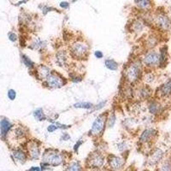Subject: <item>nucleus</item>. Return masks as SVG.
Here are the masks:
<instances>
[{
    "instance_id": "nucleus-12",
    "label": "nucleus",
    "mask_w": 171,
    "mask_h": 171,
    "mask_svg": "<svg viewBox=\"0 0 171 171\" xmlns=\"http://www.w3.org/2000/svg\"><path fill=\"white\" fill-rule=\"evenodd\" d=\"M156 131L152 128H149V129L145 130L144 132L142 133V134L140 135V140L142 143H145V142H148L152 139V137L155 135Z\"/></svg>"
},
{
    "instance_id": "nucleus-21",
    "label": "nucleus",
    "mask_w": 171,
    "mask_h": 171,
    "mask_svg": "<svg viewBox=\"0 0 171 171\" xmlns=\"http://www.w3.org/2000/svg\"><path fill=\"white\" fill-rule=\"evenodd\" d=\"M135 3L142 10H148L151 7V0H135Z\"/></svg>"
},
{
    "instance_id": "nucleus-13",
    "label": "nucleus",
    "mask_w": 171,
    "mask_h": 171,
    "mask_svg": "<svg viewBox=\"0 0 171 171\" xmlns=\"http://www.w3.org/2000/svg\"><path fill=\"white\" fill-rule=\"evenodd\" d=\"M56 60L58 66H65L68 63V55L64 51H58L56 56Z\"/></svg>"
},
{
    "instance_id": "nucleus-24",
    "label": "nucleus",
    "mask_w": 171,
    "mask_h": 171,
    "mask_svg": "<svg viewBox=\"0 0 171 171\" xmlns=\"http://www.w3.org/2000/svg\"><path fill=\"white\" fill-rule=\"evenodd\" d=\"M140 96L142 99H147L151 95V92L147 88H143L140 90Z\"/></svg>"
},
{
    "instance_id": "nucleus-15",
    "label": "nucleus",
    "mask_w": 171,
    "mask_h": 171,
    "mask_svg": "<svg viewBox=\"0 0 171 171\" xmlns=\"http://www.w3.org/2000/svg\"><path fill=\"white\" fill-rule=\"evenodd\" d=\"M13 157H15V160L19 161L21 163H24L26 161L27 156H26V153L23 152L22 150L21 149H17L13 152Z\"/></svg>"
},
{
    "instance_id": "nucleus-26",
    "label": "nucleus",
    "mask_w": 171,
    "mask_h": 171,
    "mask_svg": "<svg viewBox=\"0 0 171 171\" xmlns=\"http://www.w3.org/2000/svg\"><path fill=\"white\" fill-rule=\"evenodd\" d=\"M22 62L23 63L25 64V66L26 67H27V68H33L34 67V62L31 60L29 57H27V56H25V55H22Z\"/></svg>"
},
{
    "instance_id": "nucleus-1",
    "label": "nucleus",
    "mask_w": 171,
    "mask_h": 171,
    "mask_svg": "<svg viewBox=\"0 0 171 171\" xmlns=\"http://www.w3.org/2000/svg\"><path fill=\"white\" fill-rule=\"evenodd\" d=\"M43 163L47 165L57 166L63 163V157L56 150H47L43 155Z\"/></svg>"
},
{
    "instance_id": "nucleus-8",
    "label": "nucleus",
    "mask_w": 171,
    "mask_h": 171,
    "mask_svg": "<svg viewBox=\"0 0 171 171\" xmlns=\"http://www.w3.org/2000/svg\"><path fill=\"white\" fill-rule=\"evenodd\" d=\"M104 163V157L99 154V153H95V154H92V156L90 158L89 161V164L91 167L94 168H100L102 167Z\"/></svg>"
},
{
    "instance_id": "nucleus-35",
    "label": "nucleus",
    "mask_w": 171,
    "mask_h": 171,
    "mask_svg": "<svg viewBox=\"0 0 171 171\" xmlns=\"http://www.w3.org/2000/svg\"><path fill=\"white\" fill-rule=\"evenodd\" d=\"M81 144H82V140H79L77 143H75V145H74V150H75V152H77L78 149H79V147H80Z\"/></svg>"
},
{
    "instance_id": "nucleus-23",
    "label": "nucleus",
    "mask_w": 171,
    "mask_h": 171,
    "mask_svg": "<svg viewBox=\"0 0 171 171\" xmlns=\"http://www.w3.org/2000/svg\"><path fill=\"white\" fill-rule=\"evenodd\" d=\"M168 55H167V48L164 47L161 49V54L159 56V63L161 65L164 64L165 62L167 61Z\"/></svg>"
},
{
    "instance_id": "nucleus-18",
    "label": "nucleus",
    "mask_w": 171,
    "mask_h": 171,
    "mask_svg": "<svg viewBox=\"0 0 171 171\" xmlns=\"http://www.w3.org/2000/svg\"><path fill=\"white\" fill-rule=\"evenodd\" d=\"M34 118L37 120V121H39V122H42V121H45L46 120V116L44 111L42 110V108H39L36 110L34 111Z\"/></svg>"
},
{
    "instance_id": "nucleus-5",
    "label": "nucleus",
    "mask_w": 171,
    "mask_h": 171,
    "mask_svg": "<svg viewBox=\"0 0 171 171\" xmlns=\"http://www.w3.org/2000/svg\"><path fill=\"white\" fill-rule=\"evenodd\" d=\"M88 50H89V47H88V44L84 42L78 41L75 43L71 47V53L76 58H83L87 56Z\"/></svg>"
},
{
    "instance_id": "nucleus-4",
    "label": "nucleus",
    "mask_w": 171,
    "mask_h": 171,
    "mask_svg": "<svg viewBox=\"0 0 171 171\" xmlns=\"http://www.w3.org/2000/svg\"><path fill=\"white\" fill-rule=\"evenodd\" d=\"M46 86L50 88H59L65 85V80L57 73H51L46 80Z\"/></svg>"
},
{
    "instance_id": "nucleus-38",
    "label": "nucleus",
    "mask_w": 171,
    "mask_h": 171,
    "mask_svg": "<svg viewBox=\"0 0 171 171\" xmlns=\"http://www.w3.org/2000/svg\"><path fill=\"white\" fill-rule=\"evenodd\" d=\"M80 80H81V78L79 77V76H78V77H74V78L72 79L73 82H79V81H80Z\"/></svg>"
},
{
    "instance_id": "nucleus-25",
    "label": "nucleus",
    "mask_w": 171,
    "mask_h": 171,
    "mask_svg": "<svg viewBox=\"0 0 171 171\" xmlns=\"http://www.w3.org/2000/svg\"><path fill=\"white\" fill-rule=\"evenodd\" d=\"M65 171H80V165L77 162H74L70 164Z\"/></svg>"
},
{
    "instance_id": "nucleus-11",
    "label": "nucleus",
    "mask_w": 171,
    "mask_h": 171,
    "mask_svg": "<svg viewBox=\"0 0 171 171\" xmlns=\"http://www.w3.org/2000/svg\"><path fill=\"white\" fill-rule=\"evenodd\" d=\"M12 124L7 119H2L0 122V129H1V136L5 138L10 130L11 129Z\"/></svg>"
},
{
    "instance_id": "nucleus-30",
    "label": "nucleus",
    "mask_w": 171,
    "mask_h": 171,
    "mask_svg": "<svg viewBox=\"0 0 171 171\" xmlns=\"http://www.w3.org/2000/svg\"><path fill=\"white\" fill-rule=\"evenodd\" d=\"M57 129V127L56 124H51L47 127V131L49 132V133H53L55 132L56 130Z\"/></svg>"
},
{
    "instance_id": "nucleus-20",
    "label": "nucleus",
    "mask_w": 171,
    "mask_h": 171,
    "mask_svg": "<svg viewBox=\"0 0 171 171\" xmlns=\"http://www.w3.org/2000/svg\"><path fill=\"white\" fill-rule=\"evenodd\" d=\"M74 107L76 109H85V110H90L93 108V104L89 102H80L76 103L74 104Z\"/></svg>"
},
{
    "instance_id": "nucleus-28",
    "label": "nucleus",
    "mask_w": 171,
    "mask_h": 171,
    "mask_svg": "<svg viewBox=\"0 0 171 171\" xmlns=\"http://www.w3.org/2000/svg\"><path fill=\"white\" fill-rule=\"evenodd\" d=\"M8 97H9V99H10V100H14L15 99V97H16V92H15V90H13V89L9 90L8 91Z\"/></svg>"
},
{
    "instance_id": "nucleus-2",
    "label": "nucleus",
    "mask_w": 171,
    "mask_h": 171,
    "mask_svg": "<svg viewBox=\"0 0 171 171\" xmlns=\"http://www.w3.org/2000/svg\"><path fill=\"white\" fill-rule=\"evenodd\" d=\"M142 73V65L140 62L135 61L132 63L131 64L128 65L126 70V78L127 80L134 83L137 80H140Z\"/></svg>"
},
{
    "instance_id": "nucleus-39",
    "label": "nucleus",
    "mask_w": 171,
    "mask_h": 171,
    "mask_svg": "<svg viewBox=\"0 0 171 171\" xmlns=\"http://www.w3.org/2000/svg\"><path fill=\"white\" fill-rule=\"evenodd\" d=\"M75 1H77V0H73V2H75Z\"/></svg>"
},
{
    "instance_id": "nucleus-40",
    "label": "nucleus",
    "mask_w": 171,
    "mask_h": 171,
    "mask_svg": "<svg viewBox=\"0 0 171 171\" xmlns=\"http://www.w3.org/2000/svg\"><path fill=\"white\" fill-rule=\"evenodd\" d=\"M93 171H99V170H93Z\"/></svg>"
},
{
    "instance_id": "nucleus-33",
    "label": "nucleus",
    "mask_w": 171,
    "mask_h": 171,
    "mask_svg": "<svg viewBox=\"0 0 171 171\" xmlns=\"http://www.w3.org/2000/svg\"><path fill=\"white\" fill-rule=\"evenodd\" d=\"M9 39H10V40H11L12 42H15L16 41V39H17V36H16V34H14V33H10V34H9Z\"/></svg>"
},
{
    "instance_id": "nucleus-7",
    "label": "nucleus",
    "mask_w": 171,
    "mask_h": 171,
    "mask_svg": "<svg viewBox=\"0 0 171 171\" xmlns=\"http://www.w3.org/2000/svg\"><path fill=\"white\" fill-rule=\"evenodd\" d=\"M27 151H28L31 158L38 159L39 157V146L38 142L30 141L27 145Z\"/></svg>"
},
{
    "instance_id": "nucleus-14",
    "label": "nucleus",
    "mask_w": 171,
    "mask_h": 171,
    "mask_svg": "<svg viewBox=\"0 0 171 171\" xmlns=\"http://www.w3.org/2000/svg\"><path fill=\"white\" fill-rule=\"evenodd\" d=\"M37 73H38V75L40 78V80H46V78L51 74V70L46 65H41L37 69Z\"/></svg>"
},
{
    "instance_id": "nucleus-9",
    "label": "nucleus",
    "mask_w": 171,
    "mask_h": 171,
    "mask_svg": "<svg viewBox=\"0 0 171 171\" xmlns=\"http://www.w3.org/2000/svg\"><path fill=\"white\" fill-rule=\"evenodd\" d=\"M156 22L157 24L161 28L163 29H168L169 28L171 25V22L170 20L169 19L167 15H164V14H160L157 16L156 19Z\"/></svg>"
},
{
    "instance_id": "nucleus-27",
    "label": "nucleus",
    "mask_w": 171,
    "mask_h": 171,
    "mask_svg": "<svg viewBox=\"0 0 171 171\" xmlns=\"http://www.w3.org/2000/svg\"><path fill=\"white\" fill-rule=\"evenodd\" d=\"M108 121H107V124H108V127L109 128H112L113 126L115 125V123H116V116L114 114H111L108 117L107 119Z\"/></svg>"
},
{
    "instance_id": "nucleus-32",
    "label": "nucleus",
    "mask_w": 171,
    "mask_h": 171,
    "mask_svg": "<svg viewBox=\"0 0 171 171\" xmlns=\"http://www.w3.org/2000/svg\"><path fill=\"white\" fill-rule=\"evenodd\" d=\"M162 171H171V167L169 163H165L162 167Z\"/></svg>"
},
{
    "instance_id": "nucleus-22",
    "label": "nucleus",
    "mask_w": 171,
    "mask_h": 171,
    "mask_svg": "<svg viewBox=\"0 0 171 171\" xmlns=\"http://www.w3.org/2000/svg\"><path fill=\"white\" fill-rule=\"evenodd\" d=\"M160 110H161V106L157 102H152L149 105V110L152 114H157L159 113Z\"/></svg>"
},
{
    "instance_id": "nucleus-31",
    "label": "nucleus",
    "mask_w": 171,
    "mask_h": 171,
    "mask_svg": "<svg viewBox=\"0 0 171 171\" xmlns=\"http://www.w3.org/2000/svg\"><path fill=\"white\" fill-rule=\"evenodd\" d=\"M105 104H106V101H102V102H100L99 104H98L97 105L95 106H93L94 108V110H99V109H102L103 107L105 106Z\"/></svg>"
},
{
    "instance_id": "nucleus-34",
    "label": "nucleus",
    "mask_w": 171,
    "mask_h": 171,
    "mask_svg": "<svg viewBox=\"0 0 171 171\" xmlns=\"http://www.w3.org/2000/svg\"><path fill=\"white\" fill-rule=\"evenodd\" d=\"M94 56H95L97 58H102L104 57V54H103L102 51H96L95 52H94Z\"/></svg>"
},
{
    "instance_id": "nucleus-10",
    "label": "nucleus",
    "mask_w": 171,
    "mask_h": 171,
    "mask_svg": "<svg viewBox=\"0 0 171 171\" xmlns=\"http://www.w3.org/2000/svg\"><path fill=\"white\" fill-rule=\"evenodd\" d=\"M109 164H110V168L114 170H117L119 169L123 166L124 164V160L122 159V157H116L112 156L110 157L109 159Z\"/></svg>"
},
{
    "instance_id": "nucleus-3",
    "label": "nucleus",
    "mask_w": 171,
    "mask_h": 171,
    "mask_svg": "<svg viewBox=\"0 0 171 171\" xmlns=\"http://www.w3.org/2000/svg\"><path fill=\"white\" fill-rule=\"evenodd\" d=\"M105 121H106V116L105 115H101L94 120L92 122L90 133L93 136H99L103 131L104 129V125H105Z\"/></svg>"
},
{
    "instance_id": "nucleus-16",
    "label": "nucleus",
    "mask_w": 171,
    "mask_h": 171,
    "mask_svg": "<svg viewBox=\"0 0 171 171\" xmlns=\"http://www.w3.org/2000/svg\"><path fill=\"white\" fill-rule=\"evenodd\" d=\"M160 92L164 97H167L171 94V80H169L166 83H164L160 88Z\"/></svg>"
},
{
    "instance_id": "nucleus-37",
    "label": "nucleus",
    "mask_w": 171,
    "mask_h": 171,
    "mask_svg": "<svg viewBox=\"0 0 171 171\" xmlns=\"http://www.w3.org/2000/svg\"><path fill=\"white\" fill-rule=\"evenodd\" d=\"M29 171H42V169L40 167H33L29 169Z\"/></svg>"
},
{
    "instance_id": "nucleus-19",
    "label": "nucleus",
    "mask_w": 171,
    "mask_h": 171,
    "mask_svg": "<svg viewBox=\"0 0 171 171\" xmlns=\"http://www.w3.org/2000/svg\"><path fill=\"white\" fill-rule=\"evenodd\" d=\"M104 63H105V67L110 70L116 71L118 69V63L113 59H107V60H105Z\"/></svg>"
},
{
    "instance_id": "nucleus-36",
    "label": "nucleus",
    "mask_w": 171,
    "mask_h": 171,
    "mask_svg": "<svg viewBox=\"0 0 171 171\" xmlns=\"http://www.w3.org/2000/svg\"><path fill=\"white\" fill-rule=\"evenodd\" d=\"M60 6L63 9H68L69 7V4H68V2H62L61 4H60Z\"/></svg>"
},
{
    "instance_id": "nucleus-29",
    "label": "nucleus",
    "mask_w": 171,
    "mask_h": 171,
    "mask_svg": "<svg viewBox=\"0 0 171 171\" xmlns=\"http://www.w3.org/2000/svg\"><path fill=\"white\" fill-rule=\"evenodd\" d=\"M43 45H44V42L41 41L40 39H37V40L34 43V49H39L41 46H43Z\"/></svg>"
},
{
    "instance_id": "nucleus-6",
    "label": "nucleus",
    "mask_w": 171,
    "mask_h": 171,
    "mask_svg": "<svg viewBox=\"0 0 171 171\" xmlns=\"http://www.w3.org/2000/svg\"><path fill=\"white\" fill-rule=\"evenodd\" d=\"M143 61L146 66H156L159 63V55L156 51H149L145 54Z\"/></svg>"
},
{
    "instance_id": "nucleus-17",
    "label": "nucleus",
    "mask_w": 171,
    "mask_h": 171,
    "mask_svg": "<svg viewBox=\"0 0 171 171\" xmlns=\"http://www.w3.org/2000/svg\"><path fill=\"white\" fill-rule=\"evenodd\" d=\"M162 157H163V152L161 150H159V149H157V150H156L155 152L152 153L151 159H150V163L152 164H157L162 158Z\"/></svg>"
}]
</instances>
